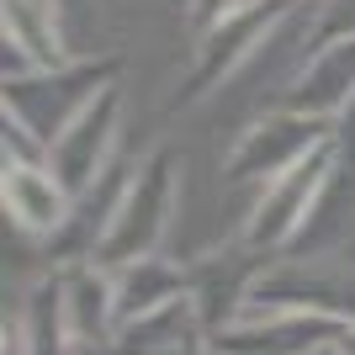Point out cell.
Wrapping results in <instances>:
<instances>
[{
	"instance_id": "cell-1",
	"label": "cell",
	"mask_w": 355,
	"mask_h": 355,
	"mask_svg": "<svg viewBox=\"0 0 355 355\" xmlns=\"http://www.w3.org/2000/svg\"><path fill=\"white\" fill-rule=\"evenodd\" d=\"M6 202H11V212L21 223H32V228H53V223L64 218V196L53 180H37L32 170H16L11 180H6Z\"/></svg>"
}]
</instances>
